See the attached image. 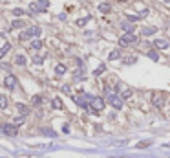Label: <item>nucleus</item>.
<instances>
[{"label": "nucleus", "mask_w": 170, "mask_h": 158, "mask_svg": "<svg viewBox=\"0 0 170 158\" xmlns=\"http://www.w3.org/2000/svg\"><path fill=\"white\" fill-rule=\"evenodd\" d=\"M38 35H40V28H38V26H33V28H29L28 31H22L19 35V39L28 40V39H31V37H38Z\"/></svg>", "instance_id": "obj_1"}, {"label": "nucleus", "mask_w": 170, "mask_h": 158, "mask_svg": "<svg viewBox=\"0 0 170 158\" xmlns=\"http://www.w3.org/2000/svg\"><path fill=\"white\" fill-rule=\"evenodd\" d=\"M0 131H2L6 136H17V134H19V129H17V125H13V123H6V125H2Z\"/></svg>", "instance_id": "obj_2"}, {"label": "nucleus", "mask_w": 170, "mask_h": 158, "mask_svg": "<svg viewBox=\"0 0 170 158\" xmlns=\"http://www.w3.org/2000/svg\"><path fill=\"white\" fill-rule=\"evenodd\" d=\"M108 103L112 105L113 109H117V110L123 109V98H119L117 94H110V96H108Z\"/></svg>", "instance_id": "obj_3"}, {"label": "nucleus", "mask_w": 170, "mask_h": 158, "mask_svg": "<svg viewBox=\"0 0 170 158\" xmlns=\"http://www.w3.org/2000/svg\"><path fill=\"white\" fill-rule=\"evenodd\" d=\"M133 42H137V35L135 33H126V35H123L119 39V44L121 46H128V44H133Z\"/></svg>", "instance_id": "obj_4"}, {"label": "nucleus", "mask_w": 170, "mask_h": 158, "mask_svg": "<svg viewBox=\"0 0 170 158\" xmlns=\"http://www.w3.org/2000/svg\"><path fill=\"white\" fill-rule=\"evenodd\" d=\"M4 86H6V88H9V90H13V88L17 86V77H15V76H11V74H9V76H6V77H4Z\"/></svg>", "instance_id": "obj_5"}, {"label": "nucleus", "mask_w": 170, "mask_h": 158, "mask_svg": "<svg viewBox=\"0 0 170 158\" xmlns=\"http://www.w3.org/2000/svg\"><path fill=\"white\" fill-rule=\"evenodd\" d=\"M104 105H106V103H104V99H102V98H94V101H92V109L97 110V112H99V110H102V109H104Z\"/></svg>", "instance_id": "obj_6"}, {"label": "nucleus", "mask_w": 170, "mask_h": 158, "mask_svg": "<svg viewBox=\"0 0 170 158\" xmlns=\"http://www.w3.org/2000/svg\"><path fill=\"white\" fill-rule=\"evenodd\" d=\"M154 46L159 48V50H167V48L170 46V42L168 40H165V39H155L154 40Z\"/></svg>", "instance_id": "obj_7"}, {"label": "nucleus", "mask_w": 170, "mask_h": 158, "mask_svg": "<svg viewBox=\"0 0 170 158\" xmlns=\"http://www.w3.org/2000/svg\"><path fill=\"white\" fill-rule=\"evenodd\" d=\"M152 103H154L155 107H161V105H163V94H159V92L152 94Z\"/></svg>", "instance_id": "obj_8"}, {"label": "nucleus", "mask_w": 170, "mask_h": 158, "mask_svg": "<svg viewBox=\"0 0 170 158\" xmlns=\"http://www.w3.org/2000/svg\"><path fill=\"white\" fill-rule=\"evenodd\" d=\"M117 88L121 90V96H123V98H124V99L132 98V94H133V92H132V90H130V88H126V86H123V85H119Z\"/></svg>", "instance_id": "obj_9"}, {"label": "nucleus", "mask_w": 170, "mask_h": 158, "mask_svg": "<svg viewBox=\"0 0 170 158\" xmlns=\"http://www.w3.org/2000/svg\"><path fill=\"white\" fill-rule=\"evenodd\" d=\"M29 11H31V13H40V11H46V9H44L38 2H33V4L29 6Z\"/></svg>", "instance_id": "obj_10"}, {"label": "nucleus", "mask_w": 170, "mask_h": 158, "mask_svg": "<svg viewBox=\"0 0 170 158\" xmlns=\"http://www.w3.org/2000/svg\"><path fill=\"white\" fill-rule=\"evenodd\" d=\"M29 48H31L33 52H37V50H40V48H42V40L33 39V40H31V44H29Z\"/></svg>", "instance_id": "obj_11"}, {"label": "nucleus", "mask_w": 170, "mask_h": 158, "mask_svg": "<svg viewBox=\"0 0 170 158\" xmlns=\"http://www.w3.org/2000/svg\"><path fill=\"white\" fill-rule=\"evenodd\" d=\"M155 31H157V28H154V26H146V28H143V31H141V33L148 37V35H154Z\"/></svg>", "instance_id": "obj_12"}, {"label": "nucleus", "mask_w": 170, "mask_h": 158, "mask_svg": "<svg viewBox=\"0 0 170 158\" xmlns=\"http://www.w3.org/2000/svg\"><path fill=\"white\" fill-rule=\"evenodd\" d=\"M121 28H123L126 33H133V26L130 22H121Z\"/></svg>", "instance_id": "obj_13"}, {"label": "nucleus", "mask_w": 170, "mask_h": 158, "mask_svg": "<svg viewBox=\"0 0 170 158\" xmlns=\"http://www.w3.org/2000/svg\"><path fill=\"white\" fill-rule=\"evenodd\" d=\"M9 50H11V44H9V42H6V44H4V46L0 48V59H2V57H4V55H6V53L9 52Z\"/></svg>", "instance_id": "obj_14"}, {"label": "nucleus", "mask_w": 170, "mask_h": 158, "mask_svg": "<svg viewBox=\"0 0 170 158\" xmlns=\"http://www.w3.org/2000/svg\"><path fill=\"white\" fill-rule=\"evenodd\" d=\"M66 70H68V68H66L64 64H57V66H55V72H57V74H59V76H62V74H66Z\"/></svg>", "instance_id": "obj_15"}, {"label": "nucleus", "mask_w": 170, "mask_h": 158, "mask_svg": "<svg viewBox=\"0 0 170 158\" xmlns=\"http://www.w3.org/2000/svg\"><path fill=\"white\" fill-rule=\"evenodd\" d=\"M119 57H121V52H119V50H113L112 53L108 55V59L110 61H115V59H119Z\"/></svg>", "instance_id": "obj_16"}, {"label": "nucleus", "mask_w": 170, "mask_h": 158, "mask_svg": "<svg viewBox=\"0 0 170 158\" xmlns=\"http://www.w3.org/2000/svg\"><path fill=\"white\" fill-rule=\"evenodd\" d=\"M15 63H17V64H19V66H24V64H26V57H24V55H17V59H15Z\"/></svg>", "instance_id": "obj_17"}, {"label": "nucleus", "mask_w": 170, "mask_h": 158, "mask_svg": "<svg viewBox=\"0 0 170 158\" xmlns=\"http://www.w3.org/2000/svg\"><path fill=\"white\" fill-rule=\"evenodd\" d=\"M88 20H92V17H90V15H88V17H84V19H79V20H77V26H79V28H82Z\"/></svg>", "instance_id": "obj_18"}, {"label": "nucleus", "mask_w": 170, "mask_h": 158, "mask_svg": "<svg viewBox=\"0 0 170 158\" xmlns=\"http://www.w3.org/2000/svg\"><path fill=\"white\" fill-rule=\"evenodd\" d=\"M51 105H53V109H57V110H60V109H62V101H60L59 98L53 99V103H51Z\"/></svg>", "instance_id": "obj_19"}, {"label": "nucleus", "mask_w": 170, "mask_h": 158, "mask_svg": "<svg viewBox=\"0 0 170 158\" xmlns=\"http://www.w3.org/2000/svg\"><path fill=\"white\" fill-rule=\"evenodd\" d=\"M7 107V98L4 94H0V109H6Z\"/></svg>", "instance_id": "obj_20"}, {"label": "nucleus", "mask_w": 170, "mask_h": 158, "mask_svg": "<svg viewBox=\"0 0 170 158\" xmlns=\"http://www.w3.org/2000/svg\"><path fill=\"white\" fill-rule=\"evenodd\" d=\"M148 57H150L152 61H159V55H157L155 50H150V52H148Z\"/></svg>", "instance_id": "obj_21"}, {"label": "nucleus", "mask_w": 170, "mask_h": 158, "mask_svg": "<svg viewBox=\"0 0 170 158\" xmlns=\"http://www.w3.org/2000/svg\"><path fill=\"white\" fill-rule=\"evenodd\" d=\"M17 110H19V112H22V114H28V107H26V105H22V103H19V105H17Z\"/></svg>", "instance_id": "obj_22"}, {"label": "nucleus", "mask_w": 170, "mask_h": 158, "mask_svg": "<svg viewBox=\"0 0 170 158\" xmlns=\"http://www.w3.org/2000/svg\"><path fill=\"white\" fill-rule=\"evenodd\" d=\"M99 11H101V13H108V11H110V6H108V4H101V6H99Z\"/></svg>", "instance_id": "obj_23"}, {"label": "nucleus", "mask_w": 170, "mask_h": 158, "mask_svg": "<svg viewBox=\"0 0 170 158\" xmlns=\"http://www.w3.org/2000/svg\"><path fill=\"white\" fill-rule=\"evenodd\" d=\"M150 143L152 142H139V143H137V149H146Z\"/></svg>", "instance_id": "obj_24"}, {"label": "nucleus", "mask_w": 170, "mask_h": 158, "mask_svg": "<svg viewBox=\"0 0 170 158\" xmlns=\"http://www.w3.org/2000/svg\"><path fill=\"white\" fill-rule=\"evenodd\" d=\"M104 70H106V66H104V64H101V66H99V68H97V70L94 72V76H101Z\"/></svg>", "instance_id": "obj_25"}, {"label": "nucleus", "mask_w": 170, "mask_h": 158, "mask_svg": "<svg viewBox=\"0 0 170 158\" xmlns=\"http://www.w3.org/2000/svg\"><path fill=\"white\" fill-rule=\"evenodd\" d=\"M22 123H24V118H22V116H19V118L13 119V125H22Z\"/></svg>", "instance_id": "obj_26"}, {"label": "nucleus", "mask_w": 170, "mask_h": 158, "mask_svg": "<svg viewBox=\"0 0 170 158\" xmlns=\"http://www.w3.org/2000/svg\"><path fill=\"white\" fill-rule=\"evenodd\" d=\"M37 2L44 7V9H48V6H50V2H48V0H37Z\"/></svg>", "instance_id": "obj_27"}, {"label": "nucleus", "mask_w": 170, "mask_h": 158, "mask_svg": "<svg viewBox=\"0 0 170 158\" xmlns=\"http://www.w3.org/2000/svg\"><path fill=\"white\" fill-rule=\"evenodd\" d=\"M31 101H33V105H40L42 98H40V96H33V99H31Z\"/></svg>", "instance_id": "obj_28"}, {"label": "nucleus", "mask_w": 170, "mask_h": 158, "mask_svg": "<svg viewBox=\"0 0 170 158\" xmlns=\"http://www.w3.org/2000/svg\"><path fill=\"white\" fill-rule=\"evenodd\" d=\"M11 26H13V28H22V26H24V22H22V20H15Z\"/></svg>", "instance_id": "obj_29"}, {"label": "nucleus", "mask_w": 170, "mask_h": 158, "mask_svg": "<svg viewBox=\"0 0 170 158\" xmlns=\"http://www.w3.org/2000/svg\"><path fill=\"white\" fill-rule=\"evenodd\" d=\"M13 15H17V17H22V15H24V11L17 7V9H13Z\"/></svg>", "instance_id": "obj_30"}, {"label": "nucleus", "mask_w": 170, "mask_h": 158, "mask_svg": "<svg viewBox=\"0 0 170 158\" xmlns=\"http://www.w3.org/2000/svg\"><path fill=\"white\" fill-rule=\"evenodd\" d=\"M42 134H46V136H51V138H55V132H53V131H48V129H46V131H44Z\"/></svg>", "instance_id": "obj_31"}, {"label": "nucleus", "mask_w": 170, "mask_h": 158, "mask_svg": "<svg viewBox=\"0 0 170 158\" xmlns=\"http://www.w3.org/2000/svg\"><path fill=\"white\" fill-rule=\"evenodd\" d=\"M124 63H126V64H132V63H135V57H128Z\"/></svg>", "instance_id": "obj_32"}, {"label": "nucleus", "mask_w": 170, "mask_h": 158, "mask_svg": "<svg viewBox=\"0 0 170 158\" xmlns=\"http://www.w3.org/2000/svg\"><path fill=\"white\" fill-rule=\"evenodd\" d=\"M33 63H37V64H42V57H33Z\"/></svg>", "instance_id": "obj_33"}, {"label": "nucleus", "mask_w": 170, "mask_h": 158, "mask_svg": "<svg viewBox=\"0 0 170 158\" xmlns=\"http://www.w3.org/2000/svg\"><path fill=\"white\" fill-rule=\"evenodd\" d=\"M167 2H168V4H170V0H167Z\"/></svg>", "instance_id": "obj_34"}, {"label": "nucleus", "mask_w": 170, "mask_h": 158, "mask_svg": "<svg viewBox=\"0 0 170 158\" xmlns=\"http://www.w3.org/2000/svg\"><path fill=\"white\" fill-rule=\"evenodd\" d=\"M168 147H170V145H168Z\"/></svg>", "instance_id": "obj_35"}]
</instances>
